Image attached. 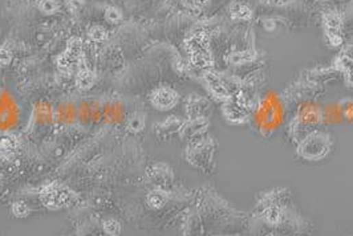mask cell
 Wrapping results in <instances>:
<instances>
[{
  "mask_svg": "<svg viewBox=\"0 0 353 236\" xmlns=\"http://www.w3.org/2000/svg\"><path fill=\"white\" fill-rule=\"evenodd\" d=\"M11 213L12 215L18 219H24L28 217L32 213V209L29 207V204L25 200H15L11 204Z\"/></svg>",
  "mask_w": 353,
  "mask_h": 236,
  "instance_id": "2e32d148",
  "label": "cell"
},
{
  "mask_svg": "<svg viewBox=\"0 0 353 236\" xmlns=\"http://www.w3.org/2000/svg\"><path fill=\"white\" fill-rule=\"evenodd\" d=\"M208 109V99L198 95H191L186 99V113L188 118L205 117Z\"/></svg>",
  "mask_w": 353,
  "mask_h": 236,
  "instance_id": "30bf717a",
  "label": "cell"
},
{
  "mask_svg": "<svg viewBox=\"0 0 353 236\" xmlns=\"http://www.w3.org/2000/svg\"><path fill=\"white\" fill-rule=\"evenodd\" d=\"M11 60H12V54H11V51L10 49H7V48H0V67H5V65H8L10 62H11Z\"/></svg>",
  "mask_w": 353,
  "mask_h": 236,
  "instance_id": "7402d4cb",
  "label": "cell"
},
{
  "mask_svg": "<svg viewBox=\"0 0 353 236\" xmlns=\"http://www.w3.org/2000/svg\"><path fill=\"white\" fill-rule=\"evenodd\" d=\"M215 143L212 139H195L186 150L187 162L205 174L214 173Z\"/></svg>",
  "mask_w": 353,
  "mask_h": 236,
  "instance_id": "7a4b0ae2",
  "label": "cell"
},
{
  "mask_svg": "<svg viewBox=\"0 0 353 236\" xmlns=\"http://www.w3.org/2000/svg\"><path fill=\"white\" fill-rule=\"evenodd\" d=\"M19 148V139L16 136L12 134H7L0 139V153L10 156L12 153H15Z\"/></svg>",
  "mask_w": 353,
  "mask_h": 236,
  "instance_id": "5bb4252c",
  "label": "cell"
},
{
  "mask_svg": "<svg viewBox=\"0 0 353 236\" xmlns=\"http://www.w3.org/2000/svg\"><path fill=\"white\" fill-rule=\"evenodd\" d=\"M66 5L71 11H79L84 5V0H66Z\"/></svg>",
  "mask_w": 353,
  "mask_h": 236,
  "instance_id": "603a6c76",
  "label": "cell"
},
{
  "mask_svg": "<svg viewBox=\"0 0 353 236\" xmlns=\"http://www.w3.org/2000/svg\"><path fill=\"white\" fill-rule=\"evenodd\" d=\"M146 180L147 185L157 189L170 190L173 186L174 174L173 170L165 163H154L146 170Z\"/></svg>",
  "mask_w": 353,
  "mask_h": 236,
  "instance_id": "8992f818",
  "label": "cell"
},
{
  "mask_svg": "<svg viewBox=\"0 0 353 236\" xmlns=\"http://www.w3.org/2000/svg\"><path fill=\"white\" fill-rule=\"evenodd\" d=\"M182 123H184V121L178 117H167L165 121L156 123L153 126V132H154L156 137L160 138L162 141H167L175 134L180 136Z\"/></svg>",
  "mask_w": 353,
  "mask_h": 236,
  "instance_id": "9c48e42d",
  "label": "cell"
},
{
  "mask_svg": "<svg viewBox=\"0 0 353 236\" xmlns=\"http://www.w3.org/2000/svg\"><path fill=\"white\" fill-rule=\"evenodd\" d=\"M186 49L195 67L208 68L210 65V55H208V35H205V32H197L190 39H187Z\"/></svg>",
  "mask_w": 353,
  "mask_h": 236,
  "instance_id": "277c9868",
  "label": "cell"
},
{
  "mask_svg": "<svg viewBox=\"0 0 353 236\" xmlns=\"http://www.w3.org/2000/svg\"><path fill=\"white\" fill-rule=\"evenodd\" d=\"M95 80H96L95 73L89 68L82 67L76 76V86L80 91H89L95 85Z\"/></svg>",
  "mask_w": 353,
  "mask_h": 236,
  "instance_id": "8fae6325",
  "label": "cell"
},
{
  "mask_svg": "<svg viewBox=\"0 0 353 236\" xmlns=\"http://www.w3.org/2000/svg\"><path fill=\"white\" fill-rule=\"evenodd\" d=\"M331 146V138L326 133L313 132L304 138L299 145V156L310 162L321 161L330 154Z\"/></svg>",
  "mask_w": 353,
  "mask_h": 236,
  "instance_id": "3957f363",
  "label": "cell"
},
{
  "mask_svg": "<svg viewBox=\"0 0 353 236\" xmlns=\"http://www.w3.org/2000/svg\"><path fill=\"white\" fill-rule=\"evenodd\" d=\"M83 41L80 38H72L68 41L66 49L58 59V67L62 73H71L82 60Z\"/></svg>",
  "mask_w": 353,
  "mask_h": 236,
  "instance_id": "5b68a950",
  "label": "cell"
},
{
  "mask_svg": "<svg viewBox=\"0 0 353 236\" xmlns=\"http://www.w3.org/2000/svg\"><path fill=\"white\" fill-rule=\"evenodd\" d=\"M121 18H123V15H121L119 8H116V7H108L106 8L105 19L108 20L109 23H117V21L121 20Z\"/></svg>",
  "mask_w": 353,
  "mask_h": 236,
  "instance_id": "ffe728a7",
  "label": "cell"
},
{
  "mask_svg": "<svg viewBox=\"0 0 353 236\" xmlns=\"http://www.w3.org/2000/svg\"><path fill=\"white\" fill-rule=\"evenodd\" d=\"M126 128L132 133H140L145 128V116L140 112L133 113L126 122Z\"/></svg>",
  "mask_w": 353,
  "mask_h": 236,
  "instance_id": "9a60e30c",
  "label": "cell"
},
{
  "mask_svg": "<svg viewBox=\"0 0 353 236\" xmlns=\"http://www.w3.org/2000/svg\"><path fill=\"white\" fill-rule=\"evenodd\" d=\"M39 8L44 14H55L59 8V3L56 0H39Z\"/></svg>",
  "mask_w": 353,
  "mask_h": 236,
  "instance_id": "d6986e66",
  "label": "cell"
},
{
  "mask_svg": "<svg viewBox=\"0 0 353 236\" xmlns=\"http://www.w3.org/2000/svg\"><path fill=\"white\" fill-rule=\"evenodd\" d=\"M208 126V121L206 117L188 118L182 123L180 137L184 139H197L206 132Z\"/></svg>",
  "mask_w": 353,
  "mask_h": 236,
  "instance_id": "ba28073f",
  "label": "cell"
},
{
  "mask_svg": "<svg viewBox=\"0 0 353 236\" xmlns=\"http://www.w3.org/2000/svg\"><path fill=\"white\" fill-rule=\"evenodd\" d=\"M39 202L42 207L51 211L73 207L80 202V194L60 180L42 185L39 190Z\"/></svg>",
  "mask_w": 353,
  "mask_h": 236,
  "instance_id": "6da1fadb",
  "label": "cell"
},
{
  "mask_svg": "<svg viewBox=\"0 0 353 236\" xmlns=\"http://www.w3.org/2000/svg\"><path fill=\"white\" fill-rule=\"evenodd\" d=\"M101 230L105 236H121L123 234L121 223L113 217H108L104 222H101Z\"/></svg>",
  "mask_w": 353,
  "mask_h": 236,
  "instance_id": "4fadbf2b",
  "label": "cell"
},
{
  "mask_svg": "<svg viewBox=\"0 0 353 236\" xmlns=\"http://www.w3.org/2000/svg\"><path fill=\"white\" fill-rule=\"evenodd\" d=\"M185 4L191 10L201 11V10H205L208 7L210 4V0H185Z\"/></svg>",
  "mask_w": 353,
  "mask_h": 236,
  "instance_id": "44dd1931",
  "label": "cell"
},
{
  "mask_svg": "<svg viewBox=\"0 0 353 236\" xmlns=\"http://www.w3.org/2000/svg\"><path fill=\"white\" fill-rule=\"evenodd\" d=\"M88 35H89L90 39L93 40V41H97V43L104 41V40L108 38V32H106V30L103 28L101 25H95V27H92V28L89 30Z\"/></svg>",
  "mask_w": 353,
  "mask_h": 236,
  "instance_id": "ac0fdd59",
  "label": "cell"
},
{
  "mask_svg": "<svg viewBox=\"0 0 353 236\" xmlns=\"http://www.w3.org/2000/svg\"><path fill=\"white\" fill-rule=\"evenodd\" d=\"M178 93L169 86L156 88L150 95L151 105L160 112H169L174 109V106L178 104Z\"/></svg>",
  "mask_w": 353,
  "mask_h": 236,
  "instance_id": "52a82bcc",
  "label": "cell"
},
{
  "mask_svg": "<svg viewBox=\"0 0 353 236\" xmlns=\"http://www.w3.org/2000/svg\"><path fill=\"white\" fill-rule=\"evenodd\" d=\"M205 79H206V82H208L210 91H211L217 97H225V96H228L226 86L222 85V80L219 79L217 75L208 73Z\"/></svg>",
  "mask_w": 353,
  "mask_h": 236,
  "instance_id": "7c38bea8",
  "label": "cell"
},
{
  "mask_svg": "<svg viewBox=\"0 0 353 236\" xmlns=\"http://www.w3.org/2000/svg\"><path fill=\"white\" fill-rule=\"evenodd\" d=\"M231 14L235 19L238 20H247L251 16V10L246 4L242 3H235L231 8Z\"/></svg>",
  "mask_w": 353,
  "mask_h": 236,
  "instance_id": "e0dca14e",
  "label": "cell"
}]
</instances>
